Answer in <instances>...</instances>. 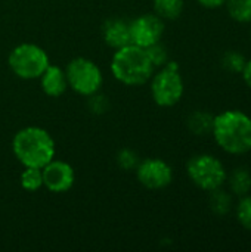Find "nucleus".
Here are the masks:
<instances>
[{"mask_svg":"<svg viewBox=\"0 0 251 252\" xmlns=\"http://www.w3.org/2000/svg\"><path fill=\"white\" fill-rule=\"evenodd\" d=\"M212 136L226 155H247L251 152V117L241 109H225L215 115Z\"/></svg>","mask_w":251,"mask_h":252,"instance_id":"obj_1","label":"nucleus"},{"mask_svg":"<svg viewBox=\"0 0 251 252\" xmlns=\"http://www.w3.org/2000/svg\"><path fill=\"white\" fill-rule=\"evenodd\" d=\"M12 152L22 167L43 168L56 154V145L50 133L37 126L18 130L12 139Z\"/></svg>","mask_w":251,"mask_h":252,"instance_id":"obj_2","label":"nucleus"},{"mask_svg":"<svg viewBox=\"0 0 251 252\" xmlns=\"http://www.w3.org/2000/svg\"><path fill=\"white\" fill-rule=\"evenodd\" d=\"M155 72L146 49L136 44H127L114 52L111 59L112 77L124 86H142L148 83Z\"/></svg>","mask_w":251,"mask_h":252,"instance_id":"obj_3","label":"nucleus"},{"mask_svg":"<svg viewBox=\"0 0 251 252\" xmlns=\"http://www.w3.org/2000/svg\"><path fill=\"white\" fill-rule=\"evenodd\" d=\"M149 83L152 100L161 108L176 106L185 94V81L176 61L169 59L164 66L152 74Z\"/></svg>","mask_w":251,"mask_h":252,"instance_id":"obj_4","label":"nucleus"},{"mask_svg":"<svg viewBox=\"0 0 251 252\" xmlns=\"http://www.w3.org/2000/svg\"><path fill=\"white\" fill-rule=\"evenodd\" d=\"M186 174L195 188L209 193L226 185L228 170L220 158L204 152L197 154L188 159Z\"/></svg>","mask_w":251,"mask_h":252,"instance_id":"obj_5","label":"nucleus"},{"mask_svg":"<svg viewBox=\"0 0 251 252\" xmlns=\"http://www.w3.org/2000/svg\"><path fill=\"white\" fill-rule=\"evenodd\" d=\"M49 63L50 61L47 52L34 43L18 44L10 50L7 56V65L10 71L18 78L25 81L38 80Z\"/></svg>","mask_w":251,"mask_h":252,"instance_id":"obj_6","label":"nucleus"},{"mask_svg":"<svg viewBox=\"0 0 251 252\" xmlns=\"http://www.w3.org/2000/svg\"><path fill=\"white\" fill-rule=\"evenodd\" d=\"M68 87L77 94L90 97L98 94L104 84V74L101 68L87 58H74L65 68Z\"/></svg>","mask_w":251,"mask_h":252,"instance_id":"obj_7","label":"nucleus"},{"mask_svg":"<svg viewBox=\"0 0 251 252\" xmlns=\"http://www.w3.org/2000/svg\"><path fill=\"white\" fill-rule=\"evenodd\" d=\"M138 182L149 190H161L172 185L175 173L172 165L161 158L141 159L136 167Z\"/></svg>","mask_w":251,"mask_h":252,"instance_id":"obj_8","label":"nucleus"},{"mask_svg":"<svg viewBox=\"0 0 251 252\" xmlns=\"http://www.w3.org/2000/svg\"><path fill=\"white\" fill-rule=\"evenodd\" d=\"M129 27L132 44L146 49L161 41L166 30V21L155 13H143L129 22Z\"/></svg>","mask_w":251,"mask_h":252,"instance_id":"obj_9","label":"nucleus"},{"mask_svg":"<svg viewBox=\"0 0 251 252\" xmlns=\"http://www.w3.org/2000/svg\"><path fill=\"white\" fill-rule=\"evenodd\" d=\"M43 173V188L52 193L68 192L75 182V171L71 164L61 159H52L41 168Z\"/></svg>","mask_w":251,"mask_h":252,"instance_id":"obj_10","label":"nucleus"},{"mask_svg":"<svg viewBox=\"0 0 251 252\" xmlns=\"http://www.w3.org/2000/svg\"><path fill=\"white\" fill-rule=\"evenodd\" d=\"M102 37L105 44L117 50L132 43L129 22L120 18H111L102 25Z\"/></svg>","mask_w":251,"mask_h":252,"instance_id":"obj_11","label":"nucleus"},{"mask_svg":"<svg viewBox=\"0 0 251 252\" xmlns=\"http://www.w3.org/2000/svg\"><path fill=\"white\" fill-rule=\"evenodd\" d=\"M40 87L43 93L49 97H59L62 96L68 89V80L65 69L49 63V66L44 69V72L40 75Z\"/></svg>","mask_w":251,"mask_h":252,"instance_id":"obj_12","label":"nucleus"},{"mask_svg":"<svg viewBox=\"0 0 251 252\" xmlns=\"http://www.w3.org/2000/svg\"><path fill=\"white\" fill-rule=\"evenodd\" d=\"M234 195L223 188L209 192V208L216 217H228L235 207Z\"/></svg>","mask_w":251,"mask_h":252,"instance_id":"obj_13","label":"nucleus"},{"mask_svg":"<svg viewBox=\"0 0 251 252\" xmlns=\"http://www.w3.org/2000/svg\"><path fill=\"white\" fill-rule=\"evenodd\" d=\"M226 185L228 190L237 198L249 195L251 193V171L243 165L234 168L231 173H228Z\"/></svg>","mask_w":251,"mask_h":252,"instance_id":"obj_14","label":"nucleus"},{"mask_svg":"<svg viewBox=\"0 0 251 252\" xmlns=\"http://www.w3.org/2000/svg\"><path fill=\"white\" fill-rule=\"evenodd\" d=\"M213 120H215V115H213V114H210L209 111L198 109V111H194V112L188 117L186 126H188V130H189L194 136L204 137V136L212 134Z\"/></svg>","mask_w":251,"mask_h":252,"instance_id":"obj_15","label":"nucleus"},{"mask_svg":"<svg viewBox=\"0 0 251 252\" xmlns=\"http://www.w3.org/2000/svg\"><path fill=\"white\" fill-rule=\"evenodd\" d=\"M152 6L163 21H176L185 10V0H152Z\"/></svg>","mask_w":251,"mask_h":252,"instance_id":"obj_16","label":"nucleus"},{"mask_svg":"<svg viewBox=\"0 0 251 252\" xmlns=\"http://www.w3.org/2000/svg\"><path fill=\"white\" fill-rule=\"evenodd\" d=\"M229 18L238 24H251V0H226Z\"/></svg>","mask_w":251,"mask_h":252,"instance_id":"obj_17","label":"nucleus"},{"mask_svg":"<svg viewBox=\"0 0 251 252\" xmlns=\"http://www.w3.org/2000/svg\"><path fill=\"white\" fill-rule=\"evenodd\" d=\"M19 185L27 192H37L43 188V173L41 168L24 167V171L19 176Z\"/></svg>","mask_w":251,"mask_h":252,"instance_id":"obj_18","label":"nucleus"},{"mask_svg":"<svg viewBox=\"0 0 251 252\" xmlns=\"http://www.w3.org/2000/svg\"><path fill=\"white\" fill-rule=\"evenodd\" d=\"M247 62V58L240 50H226L220 59L222 68L229 74H240L244 69V65Z\"/></svg>","mask_w":251,"mask_h":252,"instance_id":"obj_19","label":"nucleus"},{"mask_svg":"<svg viewBox=\"0 0 251 252\" xmlns=\"http://www.w3.org/2000/svg\"><path fill=\"white\" fill-rule=\"evenodd\" d=\"M234 213L238 224L251 233V193L238 198V202L234 207Z\"/></svg>","mask_w":251,"mask_h":252,"instance_id":"obj_20","label":"nucleus"},{"mask_svg":"<svg viewBox=\"0 0 251 252\" xmlns=\"http://www.w3.org/2000/svg\"><path fill=\"white\" fill-rule=\"evenodd\" d=\"M146 53H148V56H149V59H151V62H152V65L155 68L164 66L167 63V61H169V52L161 44V41H158V43L146 47Z\"/></svg>","mask_w":251,"mask_h":252,"instance_id":"obj_21","label":"nucleus"},{"mask_svg":"<svg viewBox=\"0 0 251 252\" xmlns=\"http://www.w3.org/2000/svg\"><path fill=\"white\" fill-rule=\"evenodd\" d=\"M139 157L135 151L132 149H121L117 155V164L124 170V171H130V170H136L138 164H139Z\"/></svg>","mask_w":251,"mask_h":252,"instance_id":"obj_22","label":"nucleus"},{"mask_svg":"<svg viewBox=\"0 0 251 252\" xmlns=\"http://www.w3.org/2000/svg\"><path fill=\"white\" fill-rule=\"evenodd\" d=\"M197 3L204 7V9H209V10H216V9H220L225 6L226 0H197Z\"/></svg>","mask_w":251,"mask_h":252,"instance_id":"obj_23","label":"nucleus"},{"mask_svg":"<svg viewBox=\"0 0 251 252\" xmlns=\"http://www.w3.org/2000/svg\"><path fill=\"white\" fill-rule=\"evenodd\" d=\"M241 77H243L246 86L251 90V58L250 59H247V62H246V65H244V69H243V72H241Z\"/></svg>","mask_w":251,"mask_h":252,"instance_id":"obj_24","label":"nucleus"},{"mask_svg":"<svg viewBox=\"0 0 251 252\" xmlns=\"http://www.w3.org/2000/svg\"><path fill=\"white\" fill-rule=\"evenodd\" d=\"M250 37H251V30H250Z\"/></svg>","mask_w":251,"mask_h":252,"instance_id":"obj_25","label":"nucleus"}]
</instances>
